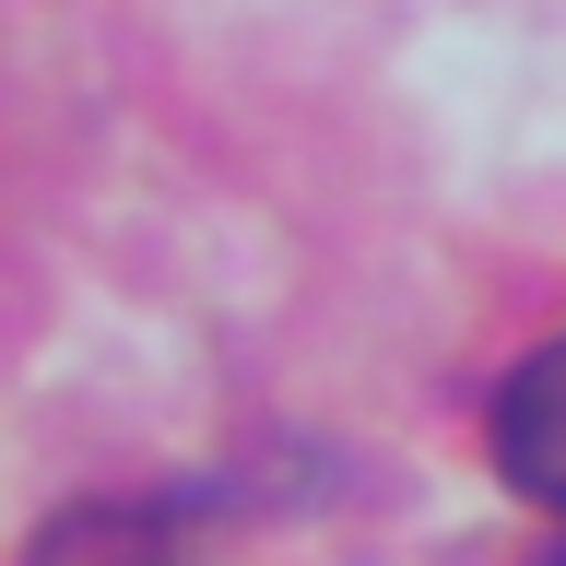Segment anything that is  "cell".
Here are the masks:
<instances>
[{
  "label": "cell",
  "mask_w": 566,
  "mask_h": 566,
  "mask_svg": "<svg viewBox=\"0 0 566 566\" xmlns=\"http://www.w3.org/2000/svg\"><path fill=\"white\" fill-rule=\"evenodd\" d=\"M24 566H177V520L142 507V495H83V507H60L35 531Z\"/></svg>",
  "instance_id": "2"
},
{
  "label": "cell",
  "mask_w": 566,
  "mask_h": 566,
  "mask_svg": "<svg viewBox=\"0 0 566 566\" xmlns=\"http://www.w3.org/2000/svg\"><path fill=\"white\" fill-rule=\"evenodd\" d=\"M495 472H507V484L531 495V507H555L566 520V343H543L520 366V378L495 389Z\"/></svg>",
  "instance_id": "1"
},
{
  "label": "cell",
  "mask_w": 566,
  "mask_h": 566,
  "mask_svg": "<svg viewBox=\"0 0 566 566\" xmlns=\"http://www.w3.org/2000/svg\"><path fill=\"white\" fill-rule=\"evenodd\" d=\"M543 566H566V543H543Z\"/></svg>",
  "instance_id": "3"
}]
</instances>
